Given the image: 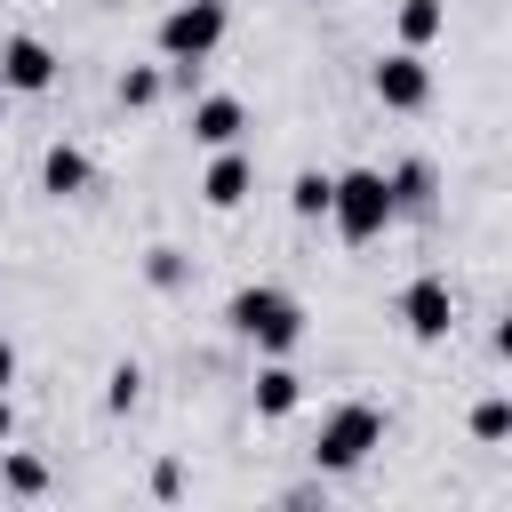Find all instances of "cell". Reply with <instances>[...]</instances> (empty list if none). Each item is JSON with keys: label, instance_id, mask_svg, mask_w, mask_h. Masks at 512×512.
Listing matches in <instances>:
<instances>
[{"label": "cell", "instance_id": "1", "mask_svg": "<svg viewBox=\"0 0 512 512\" xmlns=\"http://www.w3.org/2000/svg\"><path fill=\"white\" fill-rule=\"evenodd\" d=\"M224 328H232L256 360H280V352H296V344H304V304H296L280 280H248V288H232Z\"/></svg>", "mask_w": 512, "mask_h": 512}, {"label": "cell", "instance_id": "2", "mask_svg": "<svg viewBox=\"0 0 512 512\" xmlns=\"http://www.w3.org/2000/svg\"><path fill=\"white\" fill-rule=\"evenodd\" d=\"M384 424H392V416H384L376 400H360V392L336 400V408H320V432H312V448H304L312 472H328V480H336V472H360V464L384 448Z\"/></svg>", "mask_w": 512, "mask_h": 512}, {"label": "cell", "instance_id": "3", "mask_svg": "<svg viewBox=\"0 0 512 512\" xmlns=\"http://www.w3.org/2000/svg\"><path fill=\"white\" fill-rule=\"evenodd\" d=\"M328 224H336L344 248H376V240L400 224L384 168H344V176H328Z\"/></svg>", "mask_w": 512, "mask_h": 512}, {"label": "cell", "instance_id": "4", "mask_svg": "<svg viewBox=\"0 0 512 512\" xmlns=\"http://www.w3.org/2000/svg\"><path fill=\"white\" fill-rule=\"evenodd\" d=\"M224 32H232L224 0H168L152 24V48H160V64H208L224 48Z\"/></svg>", "mask_w": 512, "mask_h": 512}, {"label": "cell", "instance_id": "5", "mask_svg": "<svg viewBox=\"0 0 512 512\" xmlns=\"http://www.w3.org/2000/svg\"><path fill=\"white\" fill-rule=\"evenodd\" d=\"M392 312H400V328H408L416 344H448V336H456V288H448V272H416Z\"/></svg>", "mask_w": 512, "mask_h": 512}, {"label": "cell", "instance_id": "6", "mask_svg": "<svg viewBox=\"0 0 512 512\" xmlns=\"http://www.w3.org/2000/svg\"><path fill=\"white\" fill-rule=\"evenodd\" d=\"M64 80V56L40 32H0V96H48Z\"/></svg>", "mask_w": 512, "mask_h": 512}, {"label": "cell", "instance_id": "7", "mask_svg": "<svg viewBox=\"0 0 512 512\" xmlns=\"http://www.w3.org/2000/svg\"><path fill=\"white\" fill-rule=\"evenodd\" d=\"M368 88H376L384 112H424V104H432V64H424V48L376 56V64H368Z\"/></svg>", "mask_w": 512, "mask_h": 512}, {"label": "cell", "instance_id": "8", "mask_svg": "<svg viewBox=\"0 0 512 512\" xmlns=\"http://www.w3.org/2000/svg\"><path fill=\"white\" fill-rule=\"evenodd\" d=\"M248 192H256V160H248L240 144H216V152H208V176H200V200H208L216 216H232V208H248Z\"/></svg>", "mask_w": 512, "mask_h": 512}, {"label": "cell", "instance_id": "9", "mask_svg": "<svg viewBox=\"0 0 512 512\" xmlns=\"http://www.w3.org/2000/svg\"><path fill=\"white\" fill-rule=\"evenodd\" d=\"M248 408H256L264 424H288V416L304 408V376L288 368V352H280V360H256V376H248Z\"/></svg>", "mask_w": 512, "mask_h": 512}, {"label": "cell", "instance_id": "10", "mask_svg": "<svg viewBox=\"0 0 512 512\" xmlns=\"http://www.w3.org/2000/svg\"><path fill=\"white\" fill-rule=\"evenodd\" d=\"M184 128H192V144H200V152L240 144V136H248V104H240V96H224V88H216V96H192V120H184Z\"/></svg>", "mask_w": 512, "mask_h": 512}, {"label": "cell", "instance_id": "11", "mask_svg": "<svg viewBox=\"0 0 512 512\" xmlns=\"http://www.w3.org/2000/svg\"><path fill=\"white\" fill-rule=\"evenodd\" d=\"M88 184H96V168H88V152L56 136V144L40 152V192H48V200H80Z\"/></svg>", "mask_w": 512, "mask_h": 512}, {"label": "cell", "instance_id": "12", "mask_svg": "<svg viewBox=\"0 0 512 512\" xmlns=\"http://www.w3.org/2000/svg\"><path fill=\"white\" fill-rule=\"evenodd\" d=\"M384 184H392V208H400V216H424V208L440 200V168H432V160H416V152H408V160H392V168H384Z\"/></svg>", "mask_w": 512, "mask_h": 512}, {"label": "cell", "instance_id": "13", "mask_svg": "<svg viewBox=\"0 0 512 512\" xmlns=\"http://www.w3.org/2000/svg\"><path fill=\"white\" fill-rule=\"evenodd\" d=\"M392 32H400V48H432L448 32V0H400L392 8Z\"/></svg>", "mask_w": 512, "mask_h": 512}, {"label": "cell", "instance_id": "14", "mask_svg": "<svg viewBox=\"0 0 512 512\" xmlns=\"http://www.w3.org/2000/svg\"><path fill=\"white\" fill-rule=\"evenodd\" d=\"M112 96H120V112H152V104L168 96V72H160V64H120Z\"/></svg>", "mask_w": 512, "mask_h": 512}, {"label": "cell", "instance_id": "15", "mask_svg": "<svg viewBox=\"0 0 512 512\" xmlns=\"http://www.w3.org/2000/svg\"><path fill=\"white\" fill-rule=\"evenodd\" d=\"M464 424H472V440H480V448H504V440H512V400H504V392H480Z\"/></svg>", "mask_w": 512, "mask_h": 512}, {"label": "cell", "instance_id": "16", "mask_svg": "<svg viewBox=\"0 0 512 512\" xmlns=\"http://www.w3.org/2000/svg\"><path fill=\"white\" fill-rule=\"evenodd\" d=\"M0 496H48V464L24 448H0Z\"/></svg>", "mask_w": 512, "mask_h": 512}, {"label": "cell", "instance_id": "17", "mask_svg": "<svg viewBox=\"0 0 512 512\" xmlns=\"http://www.w3.org/2000/svg\"><path fill=\"white\" fill-rule=\"evenodd\" d=\"M288 216H296V224H320V216H328V168H296V184H288Z\"/></svg>", "mask_w": 512, "mask_h": 512}, {"label": "cell", "instance_id": "18", "mask_svg": "<svg viewBox=\"0 0 512 512\" xmlns=\"http://www.w3.org/2000/svg\"><path fill=\"white\" fill-rule=\"evenodd\" d=\"M144 280H152L160 296H176V288L192 280V256H184V248H152V256H144Z\"/></svg>", "mask_w": 512, "mask_h": 512}, {"label": "cell", "instance_id": "19", "mask_svg": "<svg viewBox=\"0 0 512 512\" xmlns=\"http://www.w3.org/2000/svg\"><path fill=\"white\" fill-rule=\"evenodd\" d=\"M136 400H144V368H136V360H112V376H104V408L128 416Z\"/></svg>", "mask_w": 512, "mask_h": 512}, {"label": "cell", "instance_id": "20", "mask_svg": "<svg viewBox=\"0 0 512 512\" xmlns=\"http://www.w3.org/2000/svg\"><path fill=\"white\" fill-rule=\"evenodd\" d=\"M152 496H160V504H176V496H184V464H176V456H160V464H152Z\"/></svg>", "mask_w": 512, "mask_h": 512}, {"label": "cell", "instance_id": "21", "mask_svg": "<svg viewBox=\"0 0 512 512\" xmlns=\"http://www.w3.org/2000/svg\"><path fill=\"white\" fill-rule=\"evenodd\" d=\"M8 440H16V400L0 392V448H8Z\"/></svg>", "mask_w": 512, "mask_h": 512}, {"label": "cell", "instance_id": "22", "mask_svg": "<svg viewBox=\"0 0 512 512\" xmlns=\"http://www.w3.org/2000/svg\"><path fill=\"white\" fill-rule=\"evenodd\" d=\"M8 384H16V344L0 336V392H8Z\"/></svg>", "mask_w": 512, "mask_h": 512}]
</instances>
